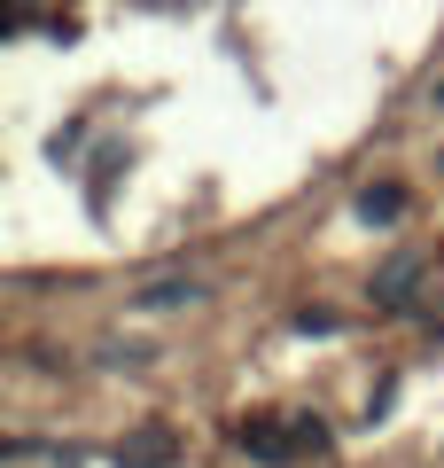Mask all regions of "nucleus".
Listing matches in <instances>:
<instances>
[{"label":"nucleus","mask_w":444,"mask_h":468,"mask_svg":"<svg viewBox=\"0 0 444 468\" xmlns=\"http://www.w3.org/2000/svg\"><path fill=\"white\" fill-rule=\"evenodd\" d=\"M359 218H375V227L406 218V187H366V196H359Z\"/></svg>","instance_id":"39448f33"},{"label":"nucleus","mask_w":444,"mask_h":468,"mask_svg":"<svg viewBox=\"0 0 444 468\" xmlns=\"http://www.w3.org/2000/svg\"><path fill=\"white\" fill-rule=\"evenodd\" d=\"M180 461V430L172 421H141V430L117 445V468H172Z\"/></svg>","instance_id":"f257e3e1"},{"label":"nucleus","mask_w":444,"mask_h":468,"mask_svg":"<svg viewBox=\"0 0 444 468\" xmlns=\"http://www.w3.org/2000/svg\"><path fill=\"white\" fill-rule=\"evenodd\" d=\"M234 445H242L249 461H273V468H280V461H296V452H304V445H296V430H280L273 414H249L242 430H234Z\"/></svg>","instance_id":"f03ea898"},{"label":"nucleus","mask_w":444,"mask_h":468,"mask_svg":"<svg viewBox=\"0 0 444 468\" xmlns=\"http://www.w3.org/2000/svg\"><path fill=\"white\" fill-rule=\"evenodd\" d=\"M196 297H203V282H180V273H164V282H148L132 304H141V313H172V304H196Z\"/></svg>","instance_id":"20e7f679"},{"label":"nucleus","mask_w":444,"mask_h":468,"mask_svg":"<svg viewBox=\"0 0 444 468\" xmlns=\"http://www.w3.org/2000/svg\"><path fill=\"white\" fill-rule=\"evenodd\" d=\"M413 282H421V258H390V266L375 273V297H382V313H406V304H413Z\"/></svg>","instance_id":"7ed1b4c3"},{"label":"nucleus","mask_w":444,"mask_h":468,"mask_svg":"<svg viewBox=\"0 0 444 468\" xmlns=\"http://www.w3.org/2000/svg\"><path fill=\"white\" fill-rule=\"evenodd\" d=\"M296 445H304V452H320V445H328V430H320V414H296Z\"/></svg>","instance_id":"423d86ee"}]
</instances>
